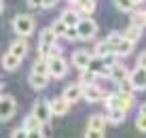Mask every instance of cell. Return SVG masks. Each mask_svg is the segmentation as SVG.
<instances>
[{
  "label": "cell",
  "instance_id": "obj_1",
  "mask_svg": "<svg viewBox=\"0 0 146 138\" xmlns=\"http://www.w3.org/2000/svg\"><path fill=\"white\" fill-rule=\"evenodd\" d=\"M47 60V68H49V76H53V79H62V76H66L68 72V62L62 58V55H49Z\"/></svg>",
  "mask_w": 146,
  "mask_h": 138
},
{
  "label": "cell",
  "instance_id": "obj_2",
  "mask_svg": "<svg viewBox=\"0 0 146 138\" xmlns=\"http://www.w3.org/2000/svg\"><path fill=\"white\" fill-rule=\"evenodd\" d=\"M74 28H76V34H78L80 40H91L95 34H98V23H95L93 19H89V17H80Z\"/></svg>",
  "mask_w": 146,
  "mask_h": 138
},
{
  "label": "cell",
  "instance_id": "obj_3",
  "mask_svg": "<svg viewBox=\"0 0 146 138\" xmlns=\"http://www.w3.org/2000/svg\"><path fill=\"white\" fill-rule=\"evenodd\" d=\"M13 30H15V34L26 38L34 32V19L30 17V15H17V17L13 19Z\"/></svg>",
  "mask_w": 146,
  "mask_h": 138
},
{
  "label": "cell",
  "instance_id": "obj_4",
  "mask_svg": "<svg viewBox=\"0 0 146 138\" xmlns=\"http://www.w3.org/2000/svg\"><path fill=\"white\" fill-rule=\"evenodd\" d=\"M55 38L57 36L51 32V28H44L42 32H40V38H38V55L40 58H47V53L55 45Z\"/></svg>",
  "mask_w": 146,
  "mask_h": 138
},
{
  "label": "cell",
  "instance_id": "obj_5",
  "mask_svg": "<svg viewBox=\"0 0 146 138\" xmlns=\"http://www.w3.org/2000/svg\"><path fill=\"white\" fill-rule=\"evenodd\" d=\"M17 111V102L13 96H0V121H9Z\"/></svg>",
  "mask_w": 146,
  "mask_h": 138
},
{
  "label": "cell",
  "instance_id": "obj_6",
  "mask_svg": "<svg viewBox=\"0 0 146 138\" xmlns=\"http://www.w3.org/2000/svg\"><path fill=\"white\" fill-rule=\"evenodd\" d=\"M129 83H131L133 91H144L146 89V68H140V66H135L133 72H129Z\"/></svg>",
  "mask_w": 146,
  "mask_h": 138
},
{
  "label": "cell",
  "instance_id": "obj_7",
  "mask_svg": "<svg viewBox=\"0 0 146 138\" xmlns=\"http://www.w3.org/2000/svg\"><path fill=\"white\" fill-rule=\"evenodd\" d=\"M32 115L36 117V119L40 121V123H47L49 119H51V109H49V100H38L36 104H34V109H32Z\"/></svg>",
  "mask_w": 146,
  "mask_h": 138
},
{
  "label": "cell",
  "instance_id": "obj_8",
  "mask_svg": "<svg viewBox=\"0 0 146 138\" xmlns=\"http://www.w3.org/2000/svg\"><path fill=\"white\" fill-rule=\"evenodd\" d=\"M87 70L95 72L98 76H108L110 74V66L104 64L102 55H91V60H89V64H87Z\"/></svg>",
  "mask_w": 146,
  "mask_h": 138
},
{
  "label": "cell",
  "instance_id": "obj_9",
  "mask_svg": "<svg viewBox=\"0 0 146 138\" xmlns=\"http://www.w3.org/2000/svg\"><path fill=\"white\" fill-rule=\"evenodd\" d=\"M83 87V96L80 98H85L87 102H100L104 98V91L98 87L95 83H91V85H80Z\"/></svg>",
  "mask_w": 146,
  "mask_h": 138
},
{
  "label": "cell",
  "instance_id": "obj_10",
  "mask_svg": "<svg viewBox=\"0 0 146 138\" xmlns=\"http://www.w3.org/2000/svg\"><path fill=\"white\" fill-rule=\"evenodd\" d=\"M49 109H51V115L64 117L70 109V102H66L64 98H53V100H49Z\"/></svg>",
  "mask_w": 146,
  "mask_h": 138
},
{
  "label": "cell",
  "instance_id": "obj_11",
  "mask_svg": "<svg viewBox=\"0 0 146 138\" xmlns=\"http://www.w3.org/2000/svg\"><path fill=\"white\" fill-rule=\"evenodd\" d=\"M80 96H83V87H80V83H72V85H68V87L64 89L62 98L72 104V102H78L80 100Z\"/></svg>",
  "mask_w": 146,
  "mask_h": 138
},
{
  "label": "cell",
  "instance_id": "obj_12",
  "mask_svg": "<svg viewBox=\"0 0 146 138\" xmlns=\"http://www.w3.org/2000/svg\"><path fill=\"white\" fill-rule=\"evenodd\" d=\"M89 60H91V53H87V51H74V55H72V66L74 68H78V70H85L87 68V64H89Z\"/></svg>",
  "mask_w": 146,
  "mask_h": 138
},
{
  "label": "cell",
  "instance_id": "obj_13",
  "mask_svg": "<svg viewBox=\"0 0 146 138\" xmlns=\"http://www.w3.org/2000/svg\"><path fill=\"white\" fill-rule=\"evenodd\" d=\"M108 76L114 81V83H121L123 79H127V76H129V72H127V68H125L121 62H117V64L110 66V74H108Z\"/></svg>",
  "mask_w": 146,
  "mask_h": 138
},
{
  "label": "cell",
  "instance_id": "obj_14",
  "mask_svg": "<svg viewBox=\"0 0 146 138\" xmlns=\"http://www.w3.org/2000/svg\"><path fill=\"white\" fill-rule=\"evenodd\" d=\"M28 83L32 85V89H44L49 85V76L47 74H38V72H30Z\"/></svg>",
  "mask_w": 146,
  "mask_h": 138
},
{
  "label": "cell",
  "instance_id": "obj_15",
  "mask_svg": "<svg viewBox=\"0 0 146 138\" xmlns=\"http://www.w3.org/2000/svg\"><path fill=\"white\" fill-rule=\"evenodd\" d=\"M9 53H13V55H17L19 60H23V58H26V53H28V43H26L23 38H17V40L11 45Z\"/></svg>",
  "mask_w": 146,
  "mask_h": 138
},
{
  "label": "cell",
  "instance_id": "obj_16",
  "mask_svg": "<svg viewBox=\"0 0 146 138\" xmlns=\"http://www.w3.org/2000/svg\"><path fill=\"white\" fill-rule=\"evenodd\" d=\"M133 45H135V43H131V40H127V38L123 36L117 45H114V53H117L119 58H121V55H129V53L133 51Z\"/></svg>",
  "mask_w": 146,
  "mask_h": 138
},
{
  "label": "cell",
  "instance_id": "obj_17",
  "mask_svg": "<svg viewBox=\"0 0 146 138\" xmlns=\"http://www.w3.org/2000/svg\"><path fill=\"white\" fill-rule=\"evenodd\" d=\"M19 64H21V60H19L17 55L9 53V51L2 55V68H7V70H17Z\"/></svg>",
  "mask_w": 146,
  "mask_h": 138
},
{
  "label": "cell",
  "instance_id": "obj_18",
  "mask_svg": "<svg viewBox=\"0 0 146 138\" xmlns=\"http://www.w3.org/2000/svg\"><path fill=\"white\" fill-rule=\"evenodd\" d=\"M125 113H127V111H121V109H110V111H108L106 121H108V123H112V125H119V123H123V121H125Z\"/></svg>",
  "mask_w": 146,
  "mask_h": 138
},
{
  "label": "cell",
  "instance_id": "obj_19",
  "mask_svg": "<svg viewBox=\"0 0 146 138\" xmlns=\"http://www.w3.org/2000/svg\"><path fill=\"white\" fill-rule=\"evenodd\" d=\"M59 19L66 23V28H74V25L78 23L80 15H78L76 11H70V9H68V11H64V13H62V17H59Z\"/></svg>",
  "mask_w": 146,
  "mask_h": 138
},
{
  "label": "cell",
  "instance_id": "obj_20",
  "mask_svg": "<svg viewBox=\"0 0 146 138\" xmlns=\"http://www.w3.org/2000/svg\"><path fill=\"white\" fill-rule=\"evenodd\" d=\"M106 117L104 115H91L87 121V127H91V130H106Z\"/></svg>",
  "mask_w": 146,
  "mask_h": 138
},
{
  "label": "cell",
  "instance_id": "obj_21",
  "mask_svg": "<svg viewBox=\"0 0 146 138\" xmlns=\"http://www.w3.org/2000/svg\"><path fill=\"white\" fill-rule=\"evenodd\" d=\"M123 36L127 38V40H131V43H138L140 36H142V28H138V25L131 23V25H129V28L123 32Z\"/></svg>",
  "mask_w": 146,
  "mask_h": 138
},
{
  "label": "cell",
  "instance_id": "obj_22",
  "mask_svg": "<svg viewBox=\"0 0 146 138\" xmlns=\"http://www.w3.org/2000/svg\"><path fill=\"white\" fill-rule=\"evenodd\" d=\"M74 4H76L83 13H87V15H91L95 11V0H74Z\"/></svg>",
  "mask_w": 146,
  "mask_h": 138
},
{
  "label": "cell",
  "instance_id": "obj_23",
  "mask_svg": "<svg viewBox=\"0 0 146 138\" xmlns=\"http://www.w3.org/2000/svg\"><path fill=\"white\" fill-rule=\"evenodd\" d=\"M23 130H28V132L30 130H42V123H40L34 115H28L26 119H23Z\"/></svg>",
  "mask_w": 146,
  "mask_h": 138
},
{
  "label": "cell",
  "instance_id": "obj_24",
  "mask_svg": "<svg viewBox=\"0 0 146 138\" xmlns=\"http://www.w3.org/2000/svg\"><path fill=\"white\" fill-rule=\"evenodd\" d=\"M32 72H38V74H47L49 76V68H47V60L44 58H38L32 66Z\"/></svg>",
  "mask_w": 146,
  "mask_h": 138
},
{
  "label": "cell",
  "instance_id": "obj_25",
  "mask_svg": "<svg viewBox=\"0 0 146 138\" xmlns=\"http://www.w3.org/2000/svg\"><path fill=\"white\" fill-rule=\"evenodd\" d=\"M95 79H98V74L95 72H91V70H80V85H91V83H95Z\"/></svg>",
  "mask_w": 146,
  "mask_h": 138
},
{
  "label": "cell",
  "instance_id": "obj_26",
  "mask_svg": "<svg viewBox=\"0 0 146 138\" xmlns=\"http://www.w3.org/2000/svg\"><path fill=\"white\" fill-rule=\"evenodd\" d=\"M106 53H114V45H110L108 40L98 43V47H95V55H106Z\"/></svg>",
  "mask_w": 146,
  "mask_h": 138
},
{
  "label": "cell",
  "instance_id": "obj_27",
  "mask_svg": "<svg viewBox=\"0 0 146 138\" xmlns=\"http://www.w3.org/2000/svg\"><path fill=\"white\" fill-rule=\"evenodd\" d=\"M114 7L119 9V11H125V13H131L135 9V4L131 0H114Z\"/></svg>",
  "mask_w": 146,
  "mask_h": 138
},
{
  "label": "cell",
  "instance_id": "obj_28",
  "mask_svg": "<svg viewBox=\"0 0 146 138\" xmlns=\"http://www.w3.org/2000/svg\"><path fill=\"white\" fill-rule=\"evenodd\" d=\"M131 23H133V25H138V28H144V25H146V11H138V13H133Z\"/></svg>",
  "mask_w": 146,
  "mask_h": 138
},
{
  "label": "cell",
  "instance_id": "obj_29",
  "mask_svg": "<svg viewBox=\"0 0 146 138\" xmlns=\"http://www.w3.org/2000/svg\"><path fill=\"white\" fill-rule=\"evenodd\" d=\"M119 85V91L121 94H127V96H133V87H131V83H129V79H123L121 83H117Z\"/></svg>",
  "mask_w": 146,
  "mask_h": 138
},
{
  "label": "cell",
  "instance_id": "obj_30",
  "mask_svg": "<svg viewBox=\"0 0 146 138\" xmlns=\"http://www.w3.org/2000/svg\"><path fill=\"white\" fill-rule=\"evenodd\" d=\"M51 32L55 34V36H64V32H66V23H64L62 19H57V21L51 25Z\"/></svg>",
  "mask_w": 146,
  "mask_h": 138
},
{
  "label": "cell",
  "instance_id": "obj_31",
  "mask_svg": "<svg viewBox=\"0 0 146 138\" xmlns=\"http://www.w3.org/2000/svg\"><path fill=\"white\" fill-rule=\"evenodd\" d=\"M135 127H138V132L146 134V115H138V119H135Z\"/></svg>",
  "mask_w": 146,
  "mask_h": 138
},
{
  "label": "cell",
  "instance_id": "obj_32",
  "mask_svg": "<svg viewBox=\"0 0 146 138\" xmlns=\"http://www.w3.org/2000/svg\"><path fill=\"white\" fill-rule=\"evenodd\" d=\"M85 138H104V130H91V127H87Z\"/></svg>",
  "mask_w": 146,
  "mask_h": 138
},
{
  "label": "cell",
  "instance_id": "obj_33",
  "mask_svg": "<svg viewBox=\"0 0 146 138\" xmlns=\"http://www.w3.org/2000/svg\"><path fill=\"white\" fill-rule=\"evenodd\" d=\"M64 38H68V40H78L76 28H66V32H64Z\"/></svg>",
  "mask_w": 146,
  "mask_h": 138
},
{
  "label": "cell",
  "instance_id": "obj_34",
  "mask_svg": "<svg viewBox=\"0 0 146 138\" xmlns=\"http://www.w3.org/2000/svg\"><path fill=\"white\" fill-rule=\"evenodd\" d=\"M121 38H123V34H121V32H110V36H108L106 40H108L110 45H117Z\"/></svg>",
  "mask_w": 146,
  "mask_h": 138
},
{
  "label": "cell",
  "instance_id": "obj_35",
  "mask_svg": "<svg viewBox=\"0 0 146 138\" xmlns=\"http://www.w3.org/2000/svg\"><path fill=\"white\" fill-rule=\"evenodd\" d=\"M11 138H28V130H23V127H19V130H15Z\"/></svg>",
  "mask_w": 146,
  "mask_h": 138
},
{
  "label": "cell",
  "instance_id": "obj_36",
  "mask_svg": "<svg viewBox=\"0 0 146 138\" xmlns=\"http://www.w3.org/2000/svg\"><path fill=\"white\" fill-rule=\"evenodd\" d=\"M135 66H140V68H146V51H142V53L138 55V64Z\"/></svg>",
  "mask_w": 146,
  "mask_h": 138
},
{
  "label": "cell",
  "instance_id": "obj_37",
  "mask_svg": "<svg viewBox=\"0 0 146 138\" xmlns=\"http://www.w3.org/2000/svg\"><path fill=\"white\" fill-rule=\"evenodd\" d=\"M28 138H44L42 136V130H30L28 132Z\"/></svg>",
  "mask_w": 146,
  "mask_h": 138
},
{
  "label": "cell",
  "instance_id": "obj_38",
  "mask_svg": "<svg viewBox=\"0 0 146 138\" xmlns=\"http://www.w3.org/2000/svg\"><path fill=\"white\" fill-rule=\"evenodd\" d=\"M28 4L32 9H40V7H42V0H28Z\"/></svg>",
  "mask_w": 146,
  "mask_h": 138
},
{
  "label": "cell",
  "instance_id": "obj_39",
  "mask_svg": "<svg viewBox=\"0 0 146 138\" xmlns=\"http://www.w3.org/2000/svg\"><path fill=\"white\" fill-rule=\"evenodd\" d=\"M57 4V0H42V7L44 9H51V7H55Z\"/></svg>",
  "mask_w": 146,
  "mask_h": 138
},
{
  "label": "cell",
  "instance_id": "obj_40",
  "mask_svg": "<svg viewBox=\"0 0 146 138\" xmlns=\"http://www.w3.org/2000/svg\"><path fill=\"white\" fill-rule=\"evenodd\" d=\"M140 115H146V102H144L142 106H140Z\"/></svg>",
  "mask_w": 146,
  "mask_h": 138
},
{
  "label": "cell",
  "instance_id": "obj_41",
  "mask_svg": "<svg viewBox=\"0 0 146 138\" xmlns=\"http://www.w3.org/2000/svg\"><path fill=\"white\" fill-rule=\"evenodd\" d=\"M131 2H133V4H140V2H144V0H131Z\"/></svg>",
  "mask_w": 146,
  "mask_h": 138
},
{
  "label": "cell",
  "instance_id": "obj_42",
  "mask_svg": "<svg viewBox=\"0 0 146 138\" xmlns=\"http://www.w3.org/2000/svg\"><path fill=\"white\" fill-rule=\"evenodd\" d=\"M0 13H2V0H0Z\"/></svg>",
  "mask_w": 146,
  "mask_h": 138
},
{
  "label": "cell",
  "instance_id": "obj_43",
  "mask_svg": "<svg viewBox=\"0 0 146 138\" xmlns=\"http://www.w3.org/2000/svg\"><path fill=\"white\" fill-rule=\"evenodd\" d=\"M0 87H2V79H0Z\"/></svg>",
  "mask_w": 146,
  "mask_h": 138
}]
</instances>
